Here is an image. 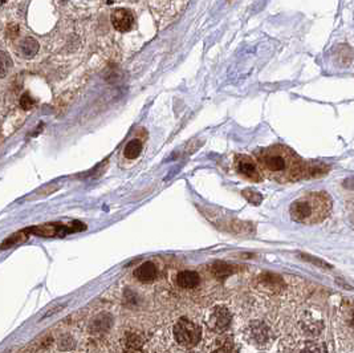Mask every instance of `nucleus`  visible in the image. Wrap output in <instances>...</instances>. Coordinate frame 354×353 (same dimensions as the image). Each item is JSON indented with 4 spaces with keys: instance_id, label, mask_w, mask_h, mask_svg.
<instances>
[{
    "instance_id": "obj_2",
    "label": "nucleus",
    "mask_w": 354,
    "mask_h": 353,
    "mask_svg": "<svg viewBox=\"0 0 354 353\" xmlns=\"http://www.w3.org/2000/svg\"><path fill=\"white\" fill-rule=\"evenodd\" d=\"M331 210L330 198L325 193H309L290 205L292 219L304 224H316L328 217Z\"/></svg>"
},
{
    "instance_id": "obj_14",
    "label": "nucleus",
    "mask_w": 354,
    "mask_h": 353,
    "mask_svg": "<svg viewBox=\"0 0 354 353\" xmlns=\"http://www.w3.org/2000/svg\"><path fill=\"white\" fill-rule=\"evenodd\" d=\"M234 352V344L230 338H218L214 342L211 353H232Z\"/></svg>"
},
{
    "instance_id": "obj_6",
    "label": "nucleus",
    "mask_w": 354,
    "mask_h": 353,
    "mask_svg": "<svg viewBox=\"0 0 354 353\" xmlns=\"http://www.w3.org/2000/svg\"><path fill=\"white\" fill-rule=\"evenodd\" d=\"M231 323V313L224 305H215L208 312L207 324L210 329L215 332H223Z\"/></svg>"
},
{
    "instance_id": "obj_9",
    "label": "nucleus",
    "mask_w": 354,
    "mask_h": 353,
    "mask_svg": "<svg viewBox=\"0 0 354 353\" xmlns=\"http://www.w3.org/2000/svg\"><path fill=\"white\" fill-rule=\"evenodd\" d=\"M157 273H158V271H157V267H155L154 263L145 262L134 271V276L140 281L147 283V281L154 280L155 277H157Z\"/></svg>"
},
{
    "instance_id": "obj_12",
    "label": "nucleus",
    "mask_w": 354,
    "mask_h": 353,
    "mask_svg": "<svg viewBox=\"0 0 354 353\" xmlns=\"http://www.w3.org/2000/svg\"><path fill=\"white\" fill-rule=\"evenodd\" d=\"M20 51L24 57H34L39 51L38 40H35L34 38H26L20 46Z\"/></svg>"
},
{
    "instance_id": "obj_21",
    "label": "nucleus",
    "mask_w": 354,
    "mask_h": 353,
    "mask_svg": "<svg viewBox=\"0 0 354 353\" xmlns=\"http://www.w3.org/2000/svg\"><path fill=\"white\" fill-rule=\"evenodd\" d=\"M35 105V100L32 99L30 96V93H24L20 99V107L23 108L24 110H30L32 109Z\"/></svg>"
},
{
    "instance_id": "obj_5",
    "label": "nucleus",
    "mask_w": 354,
    "mask_h": 353,
    "mask_svg": "<svg viewBox=\"0 0 354 353\" xmlns=\"http://www.w3.org/2000/svg\"><path fill=\"white\" fill-rule=\"evenodd\" d=\"M235 167L236 171L241 177L252 181V182H260L263 175L260 171V167L257 166V163L255 160H252L251 157L245 156V154H239L235 158Z\"/></svg>"
},
{
    "instance_id": "obj_13",
    "label": "nucleus",
    "mask_w": 354,
    "mask_h": 353,
    "mask_svg": "<svg viewBox=\"0 0 354 353\" xmlns=\"http://www.w3.org/2000/svg\"><path fill=\"white\" fill-rule=\"evenodd\" d=\"M141 152H142V144L138 140H133L125 146L124 154L128 160H136Z\"/></svg>"
},
{
    "instance_id": "obj_22",
    "label": "nucleus",
    "mask_w": 354,
    "mask_h": 353,
    "mask_svg": "<svg viewBox=\"0 0 354 353\" xmlns=\"http://www.w3.org/2000/svg\"><path fill=\"white\" fill-rule=\"evenodd\" d=\"M351 324H353V326H354V312H353V315H351Z\"/></svg>"
},
{
    "instance_id": "obj_18",
    "label": "nucleus",
    "mask_w": 354,
    "mask_h": 353,
    "mask_svg": "<svg viewBox=\"0 0 354 353\" xmlns=\"http://www.w3.org/2000/svg\"><path fill=\"white\" fill-rule=\"evenodd\" d=\"M261 280L265 283L267 285H271V287H277V285L281 284V277L276 276L273 273H264L261 276Z\"/></svg>"
},
{
    "instance_id": "obj_16",
    "label": "nucleus",
    "mask_w": 354,
    "mask_h": 353,
    "mask_svg": "<svg viewBox=\"0 0 354 353\" xmlns=\"http://www.w3.org/2000/svg\"><path fill=\"white\" fill-rule=\"evenodd\" d=\"M298 256H300V259H302V260H305V262L308 263H312L313 266L316 267H320V268H325V270H330L331 266L329 264V263H326L325 260H322V259L320 258H316V256H312V255H308V254H298Z\"/></svg>"
},
{
    "instance_id": "obj_10",
    "label": "nucleus",
    "mask_w": 354,
    "mask_h": 353,
    "mask_svg": "<svg viewBox=\"0 0 354 353\" xmlns=\"http://www.w3.org/2000/svg\"><path fill=\"white\" fill-rule=\"evenodd\" d=\"M200 277L195 271H182L178 273L177 283L179 287L186 289L195 288L196 285L199 284Z\"/></svg>"
},
{
    "instance_id": "obj_7",
    "label": "nucleus",
    "mask_w": 354,
    "mask_h": 353,
    "mask_svg": "<svg viewBox=\"0 0 354 353\" xmlns=\"http://www.w3.org/2000/svg\"><path fill=\"white\" fill-rule=\"evenodd\" d=\"M112 24L120 32H128L133 27L134 23V16L126 8H117L112 12Z\"/></svg>"
},
{
    "instance_id": "obj_20",
    "label": "nucleus",
    "mask_w": 354,
    "mask_h": 353,
    "mask_svg": "<svg viewBox=\"0 0 354 353\" xmlns=\"http://www.w3.org/2000/svg\"><path fill=\"white\" fill-rule=\"evenodd\" d=\"M302 353H325L324 346L321 344H317V342H308L304 349H302Z\"/></svg>"
},
{
    "instance_id": "obj_11",
    "label": "nucleus",
    "mask_w": 354,
    "mask_h": 353,
    "mask_svg": "<svg viewBox=\"0 0 354 353\" xmlns=\"http://www.w3.org/2000/svg\"><path fill=\"white\" fill-rule=\"evenodd\" d=\"M234 267L231 264H227L224 262H216L214 266L211 267V272L214 273L215 277L218 279H226V277L231 276L234 273Z\"/></svg>"
},
{
    "instance_id": "obj_8",
    "label": "nucleus",
    "mask_w": 354,
    "mask_h": 353,
    "mask_svg": "<svg viewBox=\"0 0 354 353\" xmlns=\"http://www.w3.org/2000/svg\"><path fill=\"white\" fill-rule=\"evenodd\" d=\"M249 338L252 340L255 344H264L269 337V329L261 321H255L249 325L248 328Z\"/></svg>"
},
{
    "instance_id": "obj_19",
    "label": "nucleus",
    "mask_w": 354,
    "mask_h": 353,
    "mask_svg": "<svg viewBox=\"0 0 354 353\" xmlns=\"http://www.w3.org/2000/svg\"><path fill=\"white\" fill-rule=\"evenodd\" d=\"M23 234H24V231L23 232H16L15 235L11 236V238H8L7 240H4V243H3V246H2V248H3V250H6V248H8V247L15 246L16 243H20V242H23V240H24Z\"/></svg>"
},
{
    "instance_id": "obj_3",
    "label": "nucleus",
    "mask_w": 354,
    "mask_h": 353,
    "mask_svg": "<svg viewBox=\"0 0 354 353\" xmlns=\"http://www.w3.org/2000/svg\"><path fill=\"white\" fill-rule=\"evenodd\" d=\"M175 341L182 346L191 348L200 341L202 330L199 325L189 319H179L174 325L173 329Z\"/></svg>"
},
{
    "instance_id": "obj_15",
    "label": "nucleus",
    "mask_w": 354,
    "mask_h": 353,
    "mask_svg": "<svg viewBox=\"0 0 354 353\" xmlns=\"http://www.w3.org/2000/svg\"><path fill=\"white\" fill-rule=\"evenodd\" d=\"M11 68H12L11 56H10L7 52L0 51V79H3V77L7 76Z\"/></svg>"
},
{
    "instance_id": "obj_4",
    "label": "nucleus",
    "mask_w": 354,
    "mask_h": 353,
    "mask_svg": "<svg viewBox=\"0 0 354 353\" xmlns=\"http://www.w3.org/2000/svg\"><path fill=\"white\" fill-rule=\"evenodd\" d=\"M87 228L84 224L80 222H72V224L67 226L64 223H48L44 226H36L30 230L31 232H34L36 235L40 236H56V235H68L69 232L80 231Z\"/></svg>"
},
{
    "instance_id": "obj_1",
    "label": "nucleus",
    "mask_w": 354,
    "mask_h": 353,
    "mask_svg": "<svg viewBox=\"0 0 354 353\" xmlns=\"http://www.w3.org/2000/svg\"><path fill=\"white\" fill-rule=\"evenodd\" d=\"M257 162L260 165V170L264 174L279 182L300 178L304 173L301 161L289 149L283 146H273L260 150L257 153Z\"/></svg>"
},
{
    "instance_id": "obj_17",
    "label": "nucleus",
    "mask_w": 354,
    "mask_h": 353,
    "mask_svg": "<svg viewBox=\"0 0 354 353\" xmlns=\"http://www.w3.org/2000/svg\"><path fill=\"white\" fill-rule=\"evenodd\" d=\"M241 195L247 199L248 202H251L252 205H260L261 203V201H263V197H261V194H259L257 191L255 190H251V189H245V190L241 191Z\"/></svg>"
}]
</instances>
